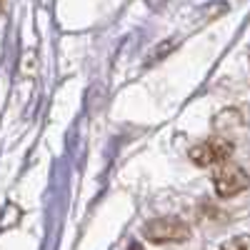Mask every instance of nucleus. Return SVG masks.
Wrapping results in <instances>:
<instances>
[{
  "mask_svg": "<svg viewBox=\"0 0 250 250\" xmlns=\"http://www.w3.org/2000/svg\"><path fill=\"white\" fill-rule=\"evenodd\" d=\"M190 160L200 168H218V165L228 163L233 155V140H228L223 135H213L203 143H195L190 148Z\"/></svg>",
  "mask_w": 250,
  "mask_h": 250,
  "instance_id": "1",
  "label": "nucleus"
},
{
  "mask_svg": "<svg viewBox=\"0 0 250 250\" xmlns=\"http://www.w3.org/2000/svg\"><path fill=\"white\" fill-rule=\"evenodd\" d=\"M143 235L145 240L150 243H183L190 238V228H188L180 218H155V220H148L143 228Z\"/></svg>",
  "mask_w": 250,
  "mask_h": 250,
  "instance_id": "2",
  "label": "nucleus"
},
{
  "mask_svg": "<svg viewBox=\"0 0 250 250\" xmlns=\"http://www.w3.org/2000/svg\"><path fill=\"white\" fill-rule=\"evenodd\" d=\"M213 185H215V193L220 198H235L250 185V178L240 165L223 163L213 170Z\"/></svg>",
  "mask_w": 250,
  "mask_h": 250,
  "instance_id": "3",
  "label": "nucleus"
},
{
  "mask_svg": "<svg viewBox=\"0 0 250 250\" xmlns=\"http://www.w3.org/2000/svg\"><path fill=\"white\" fill-rule=\"evenodd\" d=\"M245 123H248V115L243 113V108H228L215 118L213 125L218 130H230V128H238V125H245Z\"/></svg>",
  "mask_w": 250,
  "mask_h": 250,
  "instance_id": "4",
  "label": "nucleus"
},
{
  "mask_svg": "<svg viewBox=\"0 0 250 250\" xmlns=\"http://www.w3.org/2000/svg\"><path fill=\"white\" fill-rule=\"evenodd\" d=\"M220 250H250V238H233L220 245Z\"/></svg>",
  "mask_w": 250,
  "mask_h": 250,
  "instance_id": "5",
  "label": "nucleus"
}]
</instances>
